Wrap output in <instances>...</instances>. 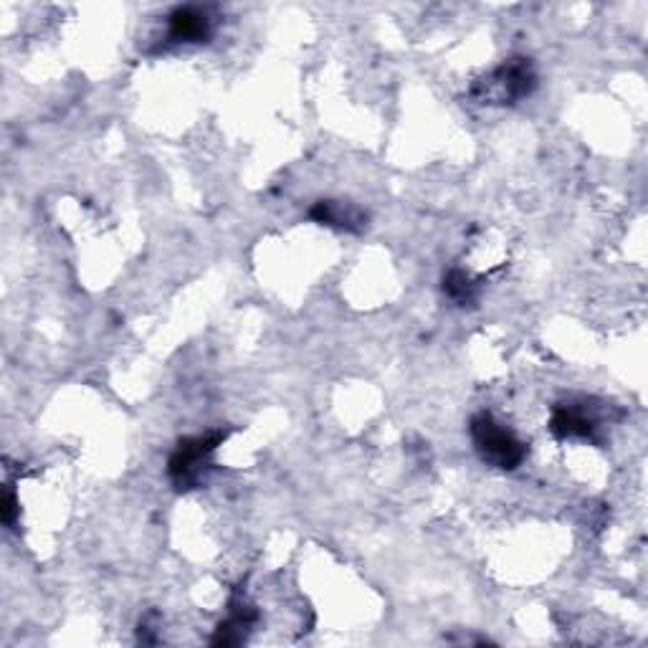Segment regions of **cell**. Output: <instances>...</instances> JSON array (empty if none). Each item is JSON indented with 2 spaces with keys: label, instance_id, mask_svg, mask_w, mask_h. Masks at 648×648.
Instances as JSON below:
<instances>
[{
  "label": "cell",
  "instance_id": "1",
  "mask_svg": "<svg viewBox=\"0 0 648 648\" xmlns=\"http://www.w3.org/2000/svg\"><path fill=\"white\" fill-rule=\"evenodd\" d=\"M471 441L486 464L497 466L502 471L517 469L527 454L524 443L489 413H479V416L471 418Z\"/></svg>",
  "mask_w": 648,
  "mask_h": 648
},
{
  "label": "cell",
  "instance_id": "2",
  "mask_svg": "<svg viewBox=\"0 0 648 648\" xmlns=\"http://www.w3.org/2000/svg\"><path fill=\"white\" fill-rule=\"evenodd\" d=\"M221 438V433H208V436H195L180 443L178 451L170 459V479L178 489H190L203 479V471H206Z\"/></svg>",
  "mask_w": 648,
  "mask_h": 648
},
{
  "label": "cell",
  "instance_id": "3",
  "mask_svg": "<svg viewBox=\"0 0 648 648\" xmlns=\"http://www.w3.org/2000/svg\"><path fill=\"white\" fill-rule=\"evenodd\" d=\"M537 76L532 69L530 59H512L504 66H499L489 79V87H497V94L502 102H514L522 99L535 89Z\"/></svg>",
  "mask_w": 648,
  "mask_h": 648
},
{
  "label": "cell",
  "instance_id": "4",
  "mask_svg": "<svg viewBox=\"0 0 648 648\" xmlns=\"http://www.w3.org/2000/svg\"><path fill=\"white\" fill-rule=\"evenodd\" d=\"M170 38L178 44H203L213 33V21L206 8L180 6L170 13Z\"/></svg>",
  "mask_w": 648,
  "mask_h": 648
},
{
  "label": "cell",
  "instance_id": "5",
  "mask_svg": "<svg viewBox=\"0 0 648 648\" xmlns=\"http://www.w3.org/2000/svg\"><path fill=\"white\" fill-rule=\"evenodd\" d=\"M309 216L319 223H327V226H337V228H360L365 223V216H362L357 208L345 206V203H335V200H322L317 206L312 208Z\"/></svg>",
  "mask_w": 648,
  "mask_h": 648
},
{
  "label": "cell",
  "instance_id": "6",
  "mask_svg": "<svg viewBox=\"0 0 648 648\" xmlns=\"http://www.w3.org/2000/svg\"><path fill=\"white\" fill-rule=\"evenodd\" d=\"M552 431L555 436H588L593 431V421L585 413L573 411V408H557V413L552 416Z\"/></svg>",
  "mask_w": 648,
  "mask_h": 648
},
{
  "label": "cell",
  "instance_id": "7",
  "mask_svg": "<svg viewBox=\"0 0 648 648\" xmlns=\"http://www.w3.org/2000/svg\"><path fill=\"white\" fill-rule=\"evenodd\" d=\"M443 292L449 294L451 299H456L459 304H466L474 299L476 287H474V281H471L464 271L454 269L446 274V279H443Z\"/></svg>",
  "mask_w": 648,
  "mask_h": 648
},
{
  "label": "cell",
  "instance_id": "8",
  "mask_svg": "<svg viewBox=\"0 0 648 648\" xmlns=\"http://www.w3.org/2000/svg\"><path fill=\"white\" fill-rule=\"evenodd\" d=\"M13 517H16V497H13V492H6V497H3V522L11 527Z\"/></svg>",
  "mask_w": 648,
  "mask_h": 648
}]
</instances>
